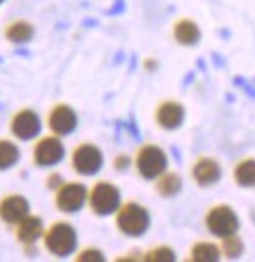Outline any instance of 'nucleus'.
Segmentation results:
<instances>
[{
  "mask_svg": "<svg viewBox=\"0 0 255 262\" xmlns=\"http://www.w3.org/2000/svg\"><path fill=\"white\" fill-rule=\"evenodd\" d=\"M116 227L128 237H140L149 227V211L135 202H128L116 209Z\"/></svg>",
  "mask_w": 255,
  "mask_h": 262,
  "instance_id": "obj_1",
  "label": "nucleus"
},
{
  "mask_svg": "<svg viewBox=\"0 0 255 262\" xmlns=\"http://www.w3.org/2000/svg\"><path fill=\"white\" fill-rule=\"evenodd\" d=\"M45 249L55 256H67L77 247V231L71 223L57 221L44 233Z\"/></svg>",
  "mask_w": 255,
  "mask_h": 262,
  "instance_id": "obj_2",
  "label": "nucleus"
},
{
  "mask_svg": "<svg viewBox=\"0 0 255 262\" xmlns=\"http://www.w3.org/2000/svg\"><path fill=\"white\" fill-rule=\"evenodd\" d=\"M204 225H206V229L210 231L214 237L222 239V237L238 233V229H240V217L233 211L232 206L218 204V206L208 209V213L204 217Z\"/></svg>",
  "mask_w": 255,
  "mask_h": 262,
  "instance_id": "obj_3",
  "label": "nucleus"
},
{
  "mask_svg": "<svg viewBox=\"0 0 255 262\" xmlns=\"http://www.w3.org/2000/svg\"><path fill=\"white\" fill-rule=\"evenodd\" d=\"M89 206L96 215H110L120 208V190L112 182L100 180L89 192Z\"/></svg>",
  "mask_w": 255,
  "mask_h": 262,
  "instance_id": "obj_4",
  "label": "nucleus"
},
{
  "mask_svg": "<svg viewBox=\"0 0 255 262\" xmlns=\"http://www.w3.org/2000/svg\"><path fill=\"white\" fill-rule=\"evenodd\" d=\"M135 168L145 180H155L167 170V155L157 145H144L135 155Z\"/></svg>",
  "mask_w": 255,
  "mask_h": 262,
  "instance_id": "obj_5",
  "label": "nucleus"
},
{
  "mask_svg": "<svg viewBox=\"0 0 255 262\" xmlns=\"http://www.w3.org/2000/svg\"><path fill=\"white\" fill-rule=\"evenodd\" d=\"M87 200H89V190L81 182H63L55 190V206L65 213L79 211Z\"/></svg>",
  "mask_w": 255,
  "mask_h": 262,
  "instance_id": "obj_6",
  "label": "nucleus"
},
{
  "mask_svg": "<svg viewBox=\"0 0 255 262\" xmlns=\"http://www.w3.org/2000/svg\"><path fill=\"white\" fill-rule=\"evenodd\" d=\"M71 163H73V168L77 170L79 174L92 176L102 168V153H100V149L96 145L83 143L73 151Z\"/></svg>",
  "mask_w": 255,
  "mask_h": 262,
  "instance_id": "obj_7",
  "label": "nucleus"
},
{
  "mask_svg": "<svg viewBox=\"0 0 255 262\" xmlns=\"http://www.w3.org/2000/svg\"><path fill=\"white\" fill-rule=\"evenodd\" d=\"M65 157V147L59 139V135H47L40 139L33 149V161L40 166H53Z\"/></svg>",
  "mask_w": 255,
  "mask_h": 262,
  "instance_id": "obj_8",
  "label": "nucleus"
},
{
  "mask_svg": "<svg viewBox=\"0 0 255 262\" xmlns=\"http://www.w3.org/2000/svg\"><path fill=\"white\" fill-rule=\"evenodd\" d=\"M47 123H49V129L53 131V135L63 137V135H69V133L75 131V127H77V114L67 104H57L55 108L49 112Z\"/></svg>",
  "mask_w": 255,
  "mask_h": 262,
  "instance_id": "obj_9",
  "label": "nucleus"
},
{
  "mask_svg": "<svg viewBox=\"0 0 255 262\" xmlns=\"http://www.w3.org/2000/svg\"><path fill=\"white\" fill-rule=\"evenodd\" d=\"M190 174L194 178V182L202 188H208L214 186L220 178H222V166L216 159L210 157H200L197 163L192 164V170Z\"/></svg>",
  "mask_w": 255,
  "mask_h": 262,
  "instance_id": "obj_10",
  "label": "nucleus"
},
{
  "mask_svg": "<svg viewBox=\"0 0 255 262\" xmlns=\"http://www.w3.org/2000/svg\"><path fill=\"white\" fill-rule=\"evenodd\" d=\"M40 129H42V121L33 110H22L12 120V133L22 141L33 139L40 133Z\"/></svg>",
  "mask_w": 255,
  "mask_h": 262,
  "instance_id": "obj_11",
  "label": "nucleus"
},
{
  "mask_svg": "<svg viewBox=\"0 0 255 262\" xmlns=\"http://www.w3.org/2000/svg\"><path fill=\"white\" fill-rule=\"evenodd\" d=\"M155 121L163 129H177L185 121V108L175 102V100H165L161 102L155 110Z\"/></svg>",
  "mask_w": 255,
  "mask_h": 262,
  "instance_id": "obj_12",
  "label": "nucleus"
},
{
  "mask_svg": "<svg viewBox=\"0 0 255 262\" xmlns=\"http://www.w3.org/2000/svg\"><path fill=\"white\" fill-rule=\"evenodd\" d=\"M30 215V204L22 196H6L0 202V219L6 223H18Z\"/></svg>",
  "mask_w": 255,
  "mask_h": 262,
  "instance_id": "obj_13",
  "label": "nucleus"
},
{
  "mask_svg": "<svg viewBox=\"0 0 255 262\" xmlns=\"http://www.w3.org/2000/svg\"><path fill=\"white\" fill-rule=\"evenodd\" d=\"M42 235H44V223H42V219L35 217V215H26L22 221L16 223V237H18L20 243L32 245Z\"/></svg>",
  "mask_w": 255,
  "mask_h": 262,
  "instance_id": "obj_14",
  "label": "nucleus"
},
{
  "mask_svg": "<svg viewBox=\"0 0 255 262\" xmlns=\"http://www.w3.org/2000/svg\"><path fill=\"white\" fill-rule=\"evenodd\" d=\"M220 256H222L220 245L212 241H199L190 249V260L194 262H216L220 260Z\"/></svg>",
  "mask_w": 255,
  "mask_h": 262,
  "instance_id": "obj_15",
  "label": "nucleus"
},
{
  "mask_svg": "<svg viewBox=\"0 0 255 262\" xmlns=\"http://www.w3.org/2000/svg\"><path fill=\"white\" fill-rule=\"evenodd\" d=\"M173 37L181 45H194L200 39V28L192 20H179L173 28Z\"/></svg>",
  "mask_w": 255,
  "mask_h": 262,
  "instance_id": "obj_16",
  "label": "nucleus"
},
{
  "mask_svg": "<svg viewBox=\"0 0 255 262\" xmlns=\"http://www.w3.org/2000/svg\"><path fill=\"white\" fill-rule=\"evenodd\" d=\"M233 182L242 188H255V159H242L233 166Z\"/></svg>",
  "mask_w": 255,
  "mask_h": 262,
  "instance_id": "obj_17",
  "label": "nucleus"
},
{
  "mask_svg": "<svg viewBox=\"0 0 255 262\" xmlns=\"http://www.w3.org/2000/svg\"><path fill=\"white\" fill-rule=\"evenodd\" d=\"M155 180H157L155 182L157 192L165 198H173L175 194H179V190H181V186H183L181 176H179L177 172H167L165 170L161 176H157Z\"/></svg>",
  "mask_w": 255,
  "mask_h": 262,
  "instance_id": "obj_18",
  "label": "nucleus"
},
{
  "mask_svg": "<svg viewBox=\"0 0 255 262\" xmlns=\"http://www.w3.org/2000/svg\"><path fill=\"white\" fill-rule=\"evenodd\" d=\"M6 35L14 43H26L33 37V26L28 22H14L6 30Z\"/></svg>",
  "mask_w": 255,
  "mask_h": 262,
  "instance_id": "obj_19",
  "label": "nucleus"
},
{
  "mask_svg": "<svg viewBox=\"0 0 255 262\" xmlns=\"http://www.w3.org/2000/svg\"><path fill=\"white\" fill-rule=\"evenodd\" d=\"M220 251H222V254L228 256V258H240L242 252H244V241L238 237V233L228 235V237H222Z\"/></svg>",
  "mask_w": 255,
  "mask_h": 262,
  "instance_id": "obj_20",
  "label": "nucleus"
},
{
  "mask_svg": "<svg viewBox=\"0 0 255 262\" xmlns=\"http://www.w3.org/2000/svg\"><path fill=\"white\" fill-rule=\"evenodd\" d=\"M18 147L10 141H0V170H6L18 161Z\"/></svg>",
  "mask_w": 255,
  "mask_h": 262,
  "instance_id": "obj_21",
  "label": "nucleus"
},
{
  "mask_svg": "<svg viewBox=\"0 0 255 262\" xmlns=\"http://www.w3.org/2000/svg\"><path fill=\"white\" fill-rule=\"evenodd\" d=\"M144 260L147 262H169V260H175V252L173 249H169V247H155V249H151L149 252H145Z\"/></svg>",
  "mask_w": 255,
  "mask_h": 262,
  "instance_id": "obj_22",
  "label": "nucleus"
},
{
  "mask_svg": "<svg viewBox=\"0 0 255 262\" xmlns=\"http://www.w3.org/2000/svg\"><path fill=\"white\" fill-rule=\"evenodd\" d=\"M77 260L79 262H100V260H104V254H102L99 249H87V251H83L79 254Z\"/></svg>",
  "mask_w": 255,
  "mask_h": 262,
  "instance_id": "obj_23",
  "label": "nucleus"
},
{
  "mask_svg": "<svg viewBox=\"0 0 255 262\" xmlns=\"http://www.w3.org/2000/svg\"><path fill=\"white\" fill-rule=\"evenodd\" d=\"M128 164H130V159H128V157H118V159L114 161V168H116V170H126Z\"/></svg>",
  "mask_w": 255,
  "mask_h": 262,
  "instance_id": "obj_24",
  "label": "nucleus"
},
{
  "mask_svg": "<svg viewBox=\"0 0 255 262\" xmlns=\"http://www.w3.org/2000/svg\"><path fill=\"white\" fill-rule=\"evenodd\" d=\"M0 2H2V0H0Z\"/></svg>",
  "mask_w": 255,
  "mask_h": 262,
  "instance_id": "obj_25",
  "label": "nucleus"
}]
</instances>
